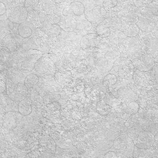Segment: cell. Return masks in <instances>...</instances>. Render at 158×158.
Masks as SVG:
<instances>
[{"label":"cell","mask_w":158,"mask_h":158,"mask_svg":"<svg viewBox=\"0 0 158 158\" xmlns=\"http://www.w3.org/2000/svg\"><path fill=\"white\" fill-rule=\"evenodd\" d=\"M32 24L29 21H25L24 22L20 24L18 27V33L23 39H27L31 36L33 33Z\"/></svg>","instance_id":"14"},{"label":"cell","mask_w":158,"mask_h":158,"mask_svg":"<svg viewBox=\"0 0 158 158\" xmlns=\"http://www.w3.org/2000/svg\"><path fill=\"white\" fill-rule=\"evenodd\" d=\"M74 16H81L84 14L85 7L83 4L79 1H74L69 6Z\"/></svg>","instance_id":"17"},{"label":"cell","mask_w":158,"mask_h":158,"mask_svg":"<svg viewBox=\"0 0 158 158\" xmlns=\"http://www.w3.org/2000/svg\"><path fill=\"white\" fill-rule=\"evenodd\" d=\"M61 20L60 16L58 15H47L45 16L43 21V25L47 24H58Z\"/></svg>","instance_id":"19"},{"label":"cell","mask_w":158,"mask_h":158,"mask_svg":"<svg viewBox=\"0 0 158 158\" xmlns=\"http://www.w3.org/2000/svg\"><path fill=\"white\" fill-rule=\"evenodd\" d=\"M122 24L121 20L118 18L104 19L97 27V34L101 38L108 37L112 31H115L120 30Z\"/></svg>","instance_id":"4"},{"label":"cell","mask_w":158,"mask_h":158,"mask_svg":"<svg viewBox=\"0 0 158 158\" xmlns=\"http://www.w3.org/2000/svg\"><path fill=\"white\" fill-rule=\"evenodd\" d=\"M34 69L36 72L41 74L53 76L56 73V65L54 62L50 58L43 56L37 61Z\"/></svg>","instance_id":"5"},{"label":"cell","mask_w":158,"mask_h":158,"mask_svg":"<svg viewBox=\"0 0 158 158\" xmlns=\"http://www.w3.org/2000/svg\"><path fill=\"white\" fill-rule=\"evenodd\" d=\"M85 7L84 15L92 24L101 23L105 19L106 10L103 5L104 1H79Z\"/></svg>","instance_id":"1"},{"label":"cell","mask_w":158,"mask_h":158,"mask_svg":"<svg viewBox=\"0 0 158 158\" xmlns=\"http://www.w3.org/2000/svg\"><path fill=\"white\" fill-rule=\"evenodd\" d=\"M27 16L28 12L25 7L20 6L15 7L12 12L7 16V19L13 23L20 24L27 21Z\"/></svg>","instance_id":"7"},{"label":"cell","mask_w":158,"mask_h":158,"mask_svg":"<svg viewBox=\"0 0 158 158\" xmlns=\"http://www.w3.org/2000/svg\"><path fill=\"white\" fill-rule=\"evenodd\" d=\"M6 83L2 80H0V94L3 93L4 92L6 91Z\"/></svg>","instance_id":"22"},{"label":"cell","mask_w":158,"mask_h":158,"mask_svg":"<svg viewBox=\"0 0 158 158\" xmlns=\"http://www.w3.org/2000/svg\"><path fill=\"white\" fill-rule=\"evenodd\" d=\"M61 20L58 24L60 27L67 32H72L77 27V22L73 17L71 16H60Z\"/></svg>","instance_id":"10"},{"label":"cell","mask_w":158,"mask_h":158,"mask_svg":"<svg viewBox=\"0 0 158 158\" xmlns=\"http://www.w3.org/2000/svg\"><path fill=\"white\" fill-rule=\"evenodd\" d=\"M135 145L140 149H149L154 142V136L152 133L144 131L140 134L137 141H134Z\"/></svg>","instance_id":"8"},{"label":"cell","mask_w":158,"mask_h":158,"mask_svg":"<svg viewBox=\"0 0 158 158\" xmlns=\"http://www.w3.org/2000/svg\"><path fill=\"white\" fill-rule=\"evenodd\" d=\"M19 112L10 111L6 113L3 118V126L7 130L15 129L18 124V117Z\"/></svg>","instance_id":"11"},{"label":"cell","mask_w":158,"mask_h":158,"mask_svg":"<svg viewBox=\"0 0 158 158\" xmlns=\"http://www.w3.org/2000/svg\"><path fill=\"white\" fill-rule=\"evenodd\" d=\"M136 25L139 29L146 32L151 31L155 27V24L152 21L143 18H139Z\"/></svg>","instance_id":"15"},{"label":"cell","mask_w":158,"mask_h":158,"mask_svg":"<svg viewBox=\"0 0 158 158\" xmlns=\"http://www.w3.org/2000/svg\"><path fill=\"white\" fill-rule=\"evenodd\" d=\"M39 3V1H25L24 7L27 9V12L29 10L33 9L36 7Z\"/></svg>","instance_id":"21"},{"label":"cell","mask_w":158,"mask_h":158,"mask_svg":"<svg viewBox=\"0 0 158 158\" xmlns=\"http://www.w3.org/2000/svg\"><path fill=\"white\" fill-rule=\"evenodd\" d=\"M42 30L50 37L58 36L61 31V28L59 24H47L43 25Z\"/></svg>","instance_id":"16"},{"label":"cell","mask_w":158,"mask_h":158,"mask_svg":"<svg viewBox=\"0 0 158 158\" xmlns=\"http://www.w3.org/2000/svg\"><path fill=\"white\" fill-rule=\"evenodd\" d=\"M39 77L35 74H31L25 77L24 85L28 89L32 88L39 82Z\"/></svg>","instance_id":"18"},{"label":"cell","mask_w":158,"mask_h":158,"mask_svg":"<svg viewBox=\"0 0 158 158\" xmlns=\"http://www.w3.org/2000/svg\"><path fill=\"white\" fill-rule=\"evenodd\" d=\"M42 56V52L38 50L30 49L26 50L19 56L17 62V68L21 72H31L34 69L37 61Z\"/></svg>","instance_id":"2"},{"label":"cell","mask_w":158,"mask_h":158,"mask_svg":"<svg viewBox=\"0 0 158 158\" xmlns=\"http://www.w3.org/2000/svg\"><path fill=\"white\" fill-rule=\"evenodd\" d=\"M18 109L20 114L23 116L30 115L32 111V101L30 98H25L23 100L20 101L18 106Z\"/></svg>","instance_id":"12"},{"label":"cell","mask_w":158,"mask_h":158,"mask_svg":"<svg viewBox=\"0 0 158 158\" xmlns=\"http://www.w3.org/2000/svg\"><path fill=\"white\" fill-rule=\"evenodd\" d=\"M6 5L0 1V22L4 20H6L7 17L6 16Z\"/></svg>","instance_id":"20"},{"label":"cell","mask_w":158,"mask_h":158,"mask_svg":"<svg viewBox=\"0 0 158 158\" xmlns=\"http://www.w3.org/2000/svg\"><path fill=\"white\" fill-rule=\"evenodd\" d=\"M6 94L11 100L20 102L27 98L28 95V89L22 83H15L10 79H7Z\"/></svg>","instance_id":"3"},{"label":"cell","mask_w":158,"mask_h":158,"mask_svg":"<svg viewBox=\"0 0 158 158\" xmlns=\"http://www.w3.org/2000/svg\"><path fill=\"white\" fill-rule=\"evenodd\" d=\"M102 39V38L94 33H89L81 38L80 45L83 50L90 47H97V45Z\"/></svg>","instance_id":"9"},{"label":"cell","mask_w":158,"mask_h":158,"mask_svg":"<svg viewBox=\"0 0 158 158\" xmlns=\"http://www.w3.org/2000/svg\"><path fill=\"white\" fill-rule=\"evenodd\" d=\"M23 39L18 34L11 33L5 36L2 41L4 46L8 51L14 52L21 45Z\"/></svg>","instance_id":"6"},{"label":"cell","mask_w":158,"mask_h":158,"mask_svg":"<svg viewBox=\"0 0 158 158\" xmlns=\"http://www.w3.org/2000/svg\"><path fill=\"white\" fill-rule=\"evenodd\" d=\"M120 30L126 36L128 37H134L136 36L139 32V29L136 24L131 22H126V23L122 24Z\"/></svg>","instance_id":"13"}]
</instances>
